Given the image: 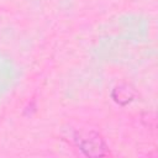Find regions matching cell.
I'll list each match as a JSON object with an SVG mask.
<instances>
[{
  "label": "cell",
  "mask_w": 158,
  "mask_h": 158,
  "mask_svg": "<svg viewBox=\"0 0 158 158\" xmlns=\"http://www.w3.org/2000/svg\"><path fill=\"white\" fill-rule=\"evenodd\" d=\"M79 148L84 152L85 156L95 157V156H102L106 154L104 149L106 148L105 143L102 142L101 137L96 133H89L86 136H80L77 138Z\"/></svg>",
  "instance_id": "obj_1"
}]
</instances>
